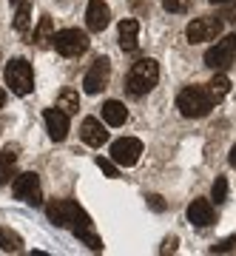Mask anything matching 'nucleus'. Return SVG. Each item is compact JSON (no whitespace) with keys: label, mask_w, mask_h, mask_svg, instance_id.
I'll use <instances>...</instances> for the list:
<instances>
[{"label":"nucleus","mask_w":236,"mask_h":256,"mask_svg":"<svg viewBox=\"0 0 236 256\" xmlns=\"http://www.w3.org/2000/svg\"><path fill=\"white\" fill-rule=\"evenodd\" d=\"M210 196H214L216 202L228 200V180L225 176H216V182H214V188H210Z\"/></svg>","instance_id":"b1692460"},{"label":"nucleus","mask_w":236,"mask_h":256,"mask_svg":"<svg viewBox=\"0 0 236 256\" xmlns=\"http://www.w3.org/2000/svg\"><path fill=\"white\" fill-rule=\"evenodd\" d=\"M214 102H216V97L210 94V88H202V86H188V88H182L180 97H176V108H180L182 117L200 120V117H208V114H210Z\"/></svg>","instance_id":"f257e3e1"},{"label":"nucleus","mask_w":236,"mask_h":256,"mask_svg":"<svg viewBox=\"0 0 236 256\" xmlns=\"http://www.w3.org/2000/svg\"><path fill=\"white\" fill-rule=\"evenodd\" d=\"M234 54H236V37H222V40H216V46H210L205 52V63L214 72H225L228 66L234 63Z\"/></svg>","instance_id":"0eeeda50"},{"label":"nucleus","mask_w":236,"mask_h":256,"mask_svg":"<svg viewBox=\"0 0 236 256\" xmlns=\"http://www.w3.org/2000/svg\"><path fill=\"white\" fill-rule=\"evenodd\" d=\"M111 20V12L108 6L102 3V0H88V9H86V26L91 32H102V28L108 26Z\"/></svg>","instance_id":"ddd939ff"},{"label":"nucleus","mask_w":236,"mask_h":256,"mask_svg":"<svg viewBox=\"0 0 236 256\" xmlns=\"http://www.w3.org/2000/svg\"><path fill=\"white\" fill-rule=\"evenodd\" d=\"M46 120V131H48V137L57 140V142H63L68 137V114L63 108H48L43 114Z\"/></svg>","instance_id":"9b49d317"},{"label":"nucleus","mask_w":236,"mask_h":256,"mask_svg":"<svg viewBox=\"0 0 236 256\" xmlns=\"http://www.w3.org/2000/svg\"><path fill=\"white\" fill-rule=\"evenodd\" d=\"M168 250H176V236L165 239V245H162V254H168Z\"/></svg>","instance_id":"cd10ccee"},{"label":"nucleus","mask_w":236,"mask_h":256,"mask_svg":"<svg viewBox=\"0 0 236 256\" xmlns=\"http://www.w3.org/2000/svg\"><path fill=\"white\" fill-rule=\"evenodd\" d=\"M80 137H82V142H86V146L100 148L102 142L108 140V131L102 128V122L97 117H86V120H82V126H80Z\"/></svg>","instance_id":"f8f14e48"},{"label":"nucleus","mask_w":236,"mask_h":256,"mask_svg":"<svg viewBox=\"0 0 236 256\" xmlns=\"http://www.w3.org/2000/svg\"><path fill=\"white\" fill-rule=\"evenodd\" d=\"M136 37H140V23L134 18H126L120 23V46H122V52H134L136 43H140Z\"/></svg>","instance_id":"2eb2a0df"},{"label":"nucleus","mask_w":236,"mask_h":256,"mask_svg":"<svg viewBox=\"0 0 236 256\" xmlns=\"http://www.w3.org/2000/svg\"><path fill=\"white\" fill-rule=\"evenodd\" d=\"M230 165H234V168H236V146L230 148Z\"/></svg>","instance_id":"c85d7f7f"},{"label":"nucleus","mask_w":236,"mask_h":256,"mask_svg":"<svg viewBox=\"0 0 236 256\" xmlns=\"http://www.w3.org/2000/svg\"><path fill=\"white\" fill-rule=\"evenodd\" d=\"M28 23H32V0H20L18 12H14V28H18L20 34H26Z\"/></svg>","instance_id":"aec40b11"},{"label":"nucleus","mask_w":236,"mask_h":256,"mask_svg":"<svg viewBox=\"0 0 236 256\" xmlns=\"http://www.w3.org/2000/svg\"><path fill=\"white\" fill-rule=\"evenodd\" d=\"M126 120H128V111L120 100H108L102 106V122H106V126H114V128L126 126Z\"/></svg>","instance_id":"dca6fc26"},{"label":"nucleus","mask_w":236,"mask_h":256,"mask_svg":"<svg viewBox=\"0 0 236 256\" xmlns=\"http://www.w3.org/2000/svg\"><path fill=\"white\" fill-rule=\"evenodd\" d=\"M6 86H9L18 97L32 94V88H34V72H32L28 60L18 57V60H12V63L6 66Z\"/></svg>","instance_id":"20e7f679"},{"label":"nucleus","mask_w":236,"mask_h":256,"mask_svg":"<svg viewBox=\"0 0 236 256\" xmlns=\"http://www.w3.org/2000/svg\"><path fill=\"white\" fill-rule=\"evenodd\" d=\"M34 43H37L40 48L54 46V23H52V18H40V23H37V32H34Z\"/></svg>","instance_id":"6ab92c4d"},{"label":"nucleus","mask_w":236,"mask_h":256,"mask_svg":"<svg viewBox=\"0 0 236 256\" xmlns=\"http://www.w3.org/2000/svg\"><path fill=\"white\" fill-rule=\"evenodd\" d=\"M188 220L196 228H208L210 222H214V205L208 200H194L188 205Z\"/></svg>","instance_id":"4468645a"},{"label":"nucleus","mask_w":236,"mask_h":256,"mask_svg":"<svg viewBox=\"0 0 236 256\" xmlns=\"http://www.w3.org/2000/svg\"><path fill=\"white\" fill-rule=\"evenodd\" d=\"M156 80H160V66H156V60L146 57V60H136L131 66V72L126 77V88L131 97H142L156 86Z\"/></svg>","instance_id":"f03ea898"},{"label":"nucleus","mask_w":236,"mask_h":256,"mask_svg":"<svg viewBox=\"0 0 236 256\" xmlns=\"http://www.w3.org/2000/svg\"><path fill=\"white\" fill-rule=\"evenodd\" d=\"M3 106H6V92L0 88V108H3Z\"/></svg>","instance_id":"c756f323"},{"label":"nucleus","mask_w":236,"mask_h":256,"mask_svg":"<svg viewBox=\"0 0 236 256\" xmlns=\"http://www.w3.org/2000/svg\"><path fill=\"white\" fill-rule=\"evenodd\" d=\"M12 191H14V196H18V200L28 202V205H40V202H43V194H40V176L32 174V171L14 176Z\"/></svg>","instance_id":"1a4fd4ad"},{"label":"nucleus","mask_w":236,"mask_h":256,"mask_svg":"<svg viewBox=\"0 0 236 256\" xmlns=\"http://www.w3.org/2000/svg\"><path fill=\"white\" fill-rule=\"evenodd\" d=\"M46 216L54 222L57 228H74V225H80L88 214L72 200H57L52 205H46Z\"/></svg>","instance_id":"7ed1b4c3"},{"label":"nucleus","mask_w":236,"mask_h":256,"mask_svg":"<svg viewBox=\"0 0 236 256\" xmlns=\"http://www.w3.org/2000/svg\"><path fill=\"white\" fill-rule=\"evenodd\" d=\"M97 168H100L102 174L106 176H117V162H114V160H97Z\"/></svg>","instance_id":"a878e982"},{"label":"nucleus","mask_w":236,"mask_h":256,"mask_svg":"<svg viewBox=\"0 0 236 256\" xmlns=\"http://www.w3.org/2000/svg\"><path fill=\"white\" fill-rule=\"evenodd\" d=\"M54 48L63 57H80L88 48V34L80 28H63L54 34Z\"/></svg>","instance_id":"39448f33"},{"label":"nucleus","mask_w":236,"mask_h":256,"mask_svg":"<svg viewBox=\"0 0 236 256\" xmlns=\"http://www.w3.org/2000/svg\"><path fill=\"white\" fill-rule=\"evenodd\" d=\"M72 230H74V236L82 239V242H86V245H88L91 250H102V242H100V236L94 234V228H91V220H88V216H86V220H82L80 225H74Z\"/></svg>","instance_id":"f3484780"},{"label":"nucleus","mask_w":236,"mask_h":256,"mask_svg":"<svg viewBox=\"0 0 236 256\" xmlns=\"http://www.w3.org/2000/svg\"><path fill=\"white\" fill-rule=\"evenodd\" d=\"M14 165H18V148H3L0 151V185L9 182V176L14 174Z\"/></svg>","instance_id":"a211bd4d"},{"label":"nucleus","mask_w":236,"mask_h":256,"mask_svg":"<svg viewBox=\"0 0 236 256\" xmlns=\"http://www.w3.org/2000/svg\"><path fill=\"white\" fill-rule=\"evenodd\" d=\"M108 77H111V63L106 60V57H97V60L91 63V68L86 72V77H82V92L86 94H100L102 88H106Z\"/></svg>","instance_id":"9d476101"},{"label":"nucleus","mask_w":236,"mask_h":256,"mask_svg":"<svg viewBox=\"0 0 236 256\" xmlns=\"http://www.w3.org/2000/svg\"><path fill=\"white\" fill-rule=\"evenodd\" d=\"M188 6H191V0H162V9L171 14H182V12H188Z\"/></svg>","instance_id":"393cba45"},{"label":"nucleus","mask_w":236,"mask_h":256,"mask_svg":"<svg viewBox=\"0 0 236 256\" xmlns=\"http://www.w3.org/2000/svg\"><path fill=\"white\" fill-rule=\"evenodd\" d=\"M57 108H63L68 117L77 114V111H80V94L74 92V88H66V92L57 97Z\"/></svg>","instance_id":"412c9836"},{"label":"nucleus","mask_w":236,"mask_h":256,"mask_svg":"<svg viewBox=\"0 0 236 256\" xmlns=\"http://www.w3.org/2000/svg\"><path fill=\"white\" fill-rule=\"evenodd\" d=\"M208 88H210V94H214L216 100H222V97L230 92V80H228L222 72H216V74H214V80L208 82Z\"/></svg>","instance_id":"4be33fe9"},{"label":"nucleus","mask_w":236,"mask_h":256,"mask_svg":"<svg viewBox=\"0 0 236 256\" xmlns=\"http://www.w3.org/2000/svg\"><path fill=\"white\" fill-rule=\"evenodd\" d=\"M185 34L191 43H208L222 34V20L219 18H194L185 28Z\"/></svg>","instance_id":"6e6552de"},{"label":"nucleus","mask_w":236,"mask_h":256,"mask_svg":"<svg viewBox=\"0 0 236 256\" xmlns=\"http://www.w3.org/2000/svg\"><path fill=\"white\" fill-rule=\"evenodd\" d=\"M20 245H23V242H20L18 234H12V230H3V228H0V248H3V250L14 254V250H20Z\"/></svg>","instance_id":"5701e85b"},{"label":"nucleus","mask_w":236,"mask_h":256,"mask_svg":"<svg viewBox=\"0 0 236 256\" xmlns=\"http://www.w3.org/2000/svg\"><path fill=\"white\" fill-rule=\"evenodd\" d=\"M210 3H219V6H225V3H230V0H210Z\"/></svg>","instance_id":"7c9ffc66"},{"label":"nucleus","mask_w":236,"mask_h":256,"mask_svg":"<svg viewBox=\"0 0 236 256\" xmlns=\"http://www.w3.org/2000/svg\"><path fill=\"white\" fill-rule=\"evenodd\" d=\"M140 154H142V142L136 137H120L111 142V160L122 168H131V165L140 162Z\"/></svg>","instance_id":"423d86ee"},{"label":"nucleus","mask_w":236,"mask_h":256,"mask_svg":"<svg viewBox=\"0 0 236 256\" xmlns=\"http://www.w3.org/2000/svg\"><path fill=\"white\" fill-rule=\"evenodd\" d=\"M148 205L154 210H165V202H162V196H148Z\"/></svg>","instance_id":"bb28decb"}]
</instances>
